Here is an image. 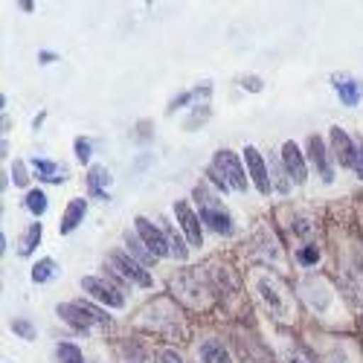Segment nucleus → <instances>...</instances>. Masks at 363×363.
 <instances>
[{"label": "nucleus", "mask_w": 363, "mask_h": 363, "mask_svg": "<svg viewBox=\"0 0 363 363\" xmlns=\"http://www.w3.org/2000/svg\"><path fill=\"white\" fill-rule=\"evenodd\" d=\"M58 317H62L65 323H70L73 328H79V331H87L94 323H99V325L111 323L108 314H102L94 306H84V302H65V306H58Z\"/></svg>", "instance_id": "f257e3e1"}, {"label": "nucleus", "mask_w": 363, "mask_h": 363, "mask_svg": "<svg viewBox=\"0 0 363 363\" xmlns=\"http://www.w3.org/2000/svg\"><path fill=\"white\" fill-rule=\"evenodd\" d=\"M195 195L201 198V213H198V218H201L209 230H216L218 235H230V233H233V218H230L227 209L218 206L216 201H209V195H206L203 189H198Z\"/></svg>", "instance_id": "f03ea898"}, {"label": "nucleus", "mask_w": 363, "mask_h": 363, "mask_svg": "<svg viewBox=\"0 0 363 363\" xmlns=\"http://www.w3.org/2000/svg\"><path fill=\"white\" fill-rule=\"evenodd\" d=\"M213 163H216V169L221 172V177L227 180V184L233 186V189H238V192H245L247 189V177H245V166H241V160L233 155V151H227V148H221V151H216V157H213Z\"/></svg>", "instance_id": "7ed1b4c3"}, {"label": "nucleus", "mask_w": 363, "mask_h": 363, "mask_svg": "<svg viewBox=\"0 0 363 363\" xmlns=\"http://www.w3.org/2000/svg\"><path fill=\"white\" fill-rule=\"evenodd\" d=\"M137 224V235H140V241L145 245V250L151 253V256H169L172 253V247H169V235H163L155 224H151L148 218H137L134 221Z\"/></svg>", "instance_id": "20e7f679"}, {"label": "nucleus", "mask_w": 363, "mask_h": 363, "mask_svg": "<svg viewBox=\"0 0 363 363\" xmlns=\"http://www.w3.org/2000/svg\"><path fill=\"white\" fill-rule=\"evenodd\" d=\"M111 262L116 264V270H119V274H123L125 279H131V282H137V285H143V288H151V282H155L148 270H145L137 259H131L128 253H123V250H113V253H111Z\"/></svg>", "instance_id": "39448f33"}, {"label": "nucleus", "mask_w": 363, "mask_h": 363, "mask_svg": "<svg viewBox=\"0 0 363 363\" xmlns=\"http://www.w3.org/2000/svg\"><path fill=\"white\" fill-rule=\"evenodd\" d=\"M82 288H84L90 296H96L99 302H105V306H111V308H123V306H125L123 294H119L113 285H108L105 279H99V277H84V279H82Z\"/></svg>", "instance_id": "423d86ee"}, {"label": "nucleus", "mask_w": 363, "mask_h": 363, "mask_svg": "<svg viewBox=\"0 0 363 363\" xmlns=\"http://www.w3.org/2000/svg\"><path fill=\"white\" fill-rule=\"evenodd\" d=\"M259 296L264 299V306L274 311V317H288V311H291L288 296L282 294V288L274 279H267V277L259 279Z\"/></svg>", "instance_id": "0eeeda50"}, {"label": "nucleus", "mask_w": 363, "mask_h": 363, "mask_svg": "<svg viewBox=\"0 0 363 363\" xmlns=\"http://www.w3.org/2000/svg\"><path fill=\"white\" fill-rule=\"evenodd\" d=\"M174 216L180 218V227H184V233H186V238H189V245L201 247V245H203L201 221H198V216L189 209V203H186V201H177V203H174Z\"/></svg>", "instance_id": "6e6552de"}, {"label": "nucleus", "mask_w": 363, "mask_h": 363, "mask_svg": "<svg viewBox=\"0 0 363 363\" xmlns=\"http://www.w3.org/2000/svg\"><path fill=\"white\" fill-rule=\"evenodd\" d=\"M331 87L337 90V96H340V102L346 108H354L360 102V96H363V82H357V79H352L346 73H337L335 79H331Z\"/></svg>", "instance_id": "1a4fd4ad"}, {"label": "nucleus", "mask_w": 363, "mask_h": 363, "mask_svg": "<svg viewBox=\"0 0 363 363\" xmlns=\"http://www.w3.org/2000/svg\"><path fill=\"white\" fill-rule=\"evenodd\" d=\"M282 163H285L288 174L294 177V184H306L308 169H306V157H302V151L296 148V143H285L282 145Z\"/></svg>", "instance_id": "9d476101"}, {"label": "nucleus", "mask_w": 363, "mask_h": 363, "mask_svg": "<svg viewBox=\"0 0 363 363\" xmlns=\"http://www.w3.org/2000/svg\"><path fill=\"white\" fill-rule=\"evenodd\" d=\"M245 163H247V172H250V177H253L256 189H259L262 195H267V192H270V177H267V169H264L262 155H259L253 145L245 148Z\"/></svg>", "instance_id": "9b49d317"}, {"label": "nucleus", "mask_w": 363, "mask_h": 363, "mask_svg": "<svg viewBox=\"0 0 363 363\" xmlns=\"http://www.w3.org/2000/svg\"><path fill=\"white\" fill-rule=\"evenodd\" d=\"M331 145H335V155H337V160L343 163V166H349V169H354V160H357V145L349 140V134L343 131V128H331Z\"/></svg>", "instance_id": "f8f14e48"}, {"label": "nucleus", "mask_w": 363, "mask_h": 363, "mask_svg": "<svg viewBox=\"0 0 363 363\" xmlns=\"http://www.w3.org/2000/svg\"><path fill=\"white\" fill-rule=\"evenodd\" d=\"M308 155H311V163L317 166V172H320V177L325 180V184H331V163H328V151H325V145H323V140L320 137H308Z\"/></svg>", "instance_id": "ddd939ff"}, {"label": "nucleus", "mask_w": 363, "mask_h": 363, "mask_svg": "<svg viewBox=\"0 0 363 363\" xmlns=\"http://www.w3.org/2000/svg\"><path fill=\"white\" fill-rule=\"evenodd\" d=\"M84 213H87V201H84V198L70 201V203H67V209H65V224H62V233H73V230L82 224Z\"/></svg>", "instance_id": "4468645a"}, {"label": "nucleus", "mask_w": 363, "mask_h": 363, "mask_svg": "<svg viewBox=\"0 0 363 363\" xmlns=\"http://www.w3.org/2000/svg\"><path fill=\"white\" fill-rule=\"evenodd\" d=\"M33 169L38 172V177L41 180H50V184H62L65 180V172H62V166H55L52 160H33Z\"/></svg>", "instance_id": "2eb2a0df"}, {"label": "nucleus", "mask_w": 363, "mask_h": 363, "mask_svg": "<svg viewBox=\"0 0 363 363\" xmlns=\"http://www.w3.org/2000/svg\"><path fill=\"white\" fill-rule=\"evenodd\" d=\"M201 360L203 363H230V354L218 340H206L201 346Z\"/></svg>", "instance_id": "dca6fc26"}, {"label": "nucleus", "mask_w": 363, "mask_h": 363, "mask_svg": "<svg viewBox=\"0 0 363 363\" xmlns=\"http://www.w3.org/2000/svg\"><path fill=\"white\" fill-rule=\"evenodd\" d=\"M87 180H90V192H94L96 198H102V201H108V192L102 189V186H108V184H111V174H108V169H102V166L90 169Z\"/></svg>", "instance_id": "f3484780"}, {"label": "nucleus", "mask_w": 363, "mask_h": 363, "mask_svg": "<svg viewBox=\"0 0 363 363\" xmlns=\"http://www.w3.org/2000/svg\"><path fill=\"white\" fill-rule=\"evenodd\" d=\"M55 354H58V363H84L82 349H79V346H73V343H58Z\"/></svg>", "instance_id": "a211bd4d"}, {"label": "nucleus", "mask_w": 363, "mask_h": 363, "mask_svg": "<svg viewBox=\"0 0 363 363\" xmlns=\"http://www.w3.org/2000/svg\"><path fill=\"white\" fill-rule=\"evenodd\" d=\"M26 209H29L33 216H44V213H47V195L38 192V189L26 192Z\"/></svg>", "instance_id": "6ab92c4d"}, {"label": "nucleus", "mask_w": 363, "mask_h": 363, "mask_svg": "<svg viewBox=\"0 0 363 363\" xmlns=\"http://www.w3.org/2000/svg\"><path fill=\"white\" fill-rule=\"evenodd\" d=\"M52 274H55V262L52 259H41L33 267V282H47V279H52Z\"/></svg>", "instance_id": "aec40b11"}, {"label": "nucleus", "mask_w": 363, "mask_h": 363, "mask_svg": "<svg viewBox=\"0 0 363 363\" xmlns=\"http://www.w3.org/2000/svg\"><path fill=\"white\" fill-rule=\"evenodd\" d=\"M38 238H41V224H33V227H29V233H26L23 247H21V256L33 253V247H38Z\"/></svg>", "instance_id": "412c9836"}, {"label": "nucleus", "mask_w": 363, "mask_h": 363, "mask_svg": "<svg viewBox=\"0 0 363 363\" xmlns=\"http://www.w3.org/2000/svg\"><path fill=\"white\" fill-rule=\"evenodd\" d=\"M12 331H15V335H21L23 340H33L35 337V328L29 325L26 320H12Z\"/></svg>", "instance_id": "4be33fe9"}, {"label": "nucleus", "mask_w": 363, "mask_h": 363, "mask_svg": "<svg viewBox=\"0 0 363 363\" xmlns=\"http://www.w3.org/2000/svg\"><path fill=\"white\" fill-rule=\"evenodd\" d=\"M169 247H172V253H174L177 259H186V247H184V241H180V235H177V233H172V235H169Z\"/></svg>", "instance_id": "5701e85b"}, {"label": "nucleus", "mask_w": 363, "mask_h": 363, "mask_svg": "<svg viewBox=\"0 0 363 363\" xmlns=\"http://www.w3.org/2000/svg\"><path fill=\"white\" fill-rule=\"evenodd\" d=\"M76 157L82 160V163H87L90 160V140H76Z\"/></svg>", "instance_id": "b1692460"}, {"label": "nucleus", "mask_w": 363, "mask_h": 363, "mask_svg": "<svg viewBox=\"0 0 363 363\" xmlns=\"http://www.w3.org/2000/svg\"><path fill=\"white\" fill-rule=\"evenodd\" d=\"M317 259H320V250H317V247H302V250H299V262H302V264H314Z\"/></svg>", "instance_id": "393cba45"}, {"label": "nucleus", "mask_w": 363, "mask_h": 363, "mask_svg": "<svg viewBox=\"0 0 363 363\" xmlns=\"http://www.w3.org/2000/svg\"><path fill=\"white\" fill-rule=\"evenodd\" d=\"M12 172H15V184H18V186H26L29 174H26V169H23V163H21V160H15V163H12Z\"/></svg>", "instance_id": "a878e982"}, {"label": "nucleus", "mask_w": 363, "mask_h": 363, "mask_svg": "<svg viewBox=\"0 0 363 363\" xmlns=\"http://www.w3.org/2000/svg\"><path fill=\"white\" fill-rule=\"evenodd\" d=\"M128 247H131V250H134V253H137V256H140L143 262H148V259H151V253L140 247V241H134V238H128Z\"/></svg>", "instance_id": "bb28decb"}, {"label": "nucleus", "mask_w": 363, "mask_h": 363, "mask_svg": "<svg viewBox=\"0 0 363 363\" xmlns=\"http://www.w3.org/2000/svg\"><path fill=\"white\" fill-rule=\"evenodd\" d=\"M285 363H311L302 352H288V357H285Z\"/></svg>", "instance_id": "cd10ccee"}, {"label": "nucleus", "mask_w": 363, "mask_h": 363, "mask_svg": "<svg viewBox=\"0 0 363 363\" xmlns=\"http://www.w3.org/2000/svg\"><path fill=\"white\" fill-rule=\"evenodd\" d=\"M354 172L363 177V145H357V160H354Z\"/></svg>", "instance_id": "c85d7f7f"}, {"label": "nucleus", "mask_w": 363, "mask_h": 363, "mask_svg": "<svg viewBox=\"0 0 363 363\" xmlns=\"http://www.w3.org/2000/svg\"><path fill=\"white\" fill-rule=\"evenodd\" d=\"M160 363H184V360H180V354H174V352H166Z\"/></svg>", "instance_id": "c756f323"}, {"label": "nucleus", "mask_w": 363, "mask_h": 363, "mask_svg": "<svg viewBox=\"0 0 363 363\" xmlns=\"http://www.w3.org/2000/svg\"><path fill=\"white\" fill-rule=\"evenodd\" d=\"M241 84H247L250 90H262V84H259V79H253V76H250V79H245V82H241Z\"/></svg>", "instance_id": "7c9ffc66"}, {"label": "nucleus", "mask_w": 363, "mask_h": 363, "mask_svg": "<svg viewBox=\"0 0 363 363\" xmlns=\"http://www.w3.org/2000/svg\"><path fill=\"white\" fill-rule=\"evenodd\" d=\"M50 62H55V55L52 52H41V65H50Z\"/></svg>", "instance_id": "2f4dec72"}]
</instances>
